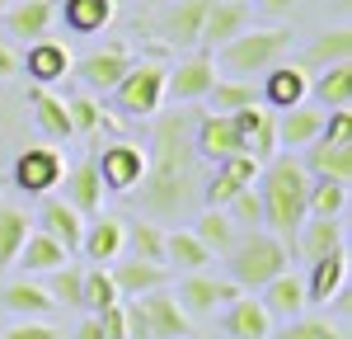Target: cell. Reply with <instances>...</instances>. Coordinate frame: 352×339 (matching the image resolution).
I'll use <instances>...</instances> for the list:
<instances>
[{
	"instance_id": "1",
	"label": "cell",
	"mask_w": 352,
	"mask_h": 339,
	"mask_svg": "<svg viewBox=\"0 0 352 339\" xmlns=\"http://www.w3.org/2000/svg\"><path fill=\"white\" fill-rule=\"evenodd\" d=\"M202 161L192 151V118L188 113H155L146 174L136 184V207L146 222H179L192 203H202Z\"/></svg>"
},
{
	"instance_id": "2",
	"label": "cell",
	"mask_w": 352,
	"mask_h": 339,
	"mask_svg": "<svg viewBox=\"0 0 352 339\" xmlns=\"http://www.w3.org/2000/svg\"><path fill=\"white\" fill-rule=\"evenodd\" d=\"M258 189V207H263V226H268V236H277L287 254L296 245V231L305 222V189H310V174L300 165L296 151H277L268 165L258 170V179H254Z\"/></svg>"
},
{
	"instance_id": "3",
	"label": "cell",
	"mask_w": 352,
	"mask_h": 339,
	"mask_svg": "<svg viewBox=\"0 0 352 339\" xmlns=\"http://www.w3.org/2000/svg\"><path fill=\"white\" fill-rule=\"evenodd\" d=\"M287 48H292V28L287 24L244 28V33H235L226 48L212 52V61H217V71L235 76V81H254V76H263L268 66H277V61L287 56Z\"/></svg>"
},
{
	"instance_id": "4",
	"label": "cell",
	"mask_w": 352,
	"mask_h": 339,
	"mask_svg": "<svg viewBox=\"0 0 352 339\" xmlns=\"http://www.w3.org/2000/svg\"><path fill=\"white\" fill-rule=\"evenodd\" d=\"M226 259V278L235 282L240 292H258L268 278H277L282 269H292V254L287 245L268 236V231H240L235 245L221 254Z\"/></svg>"
},
{
	"instance_id": "5",
	"label": "cell",
	"mask_w": 352,
	"mask_h": 339,
	"mask_svg": "<svg viewBox=\"0 0 352 339\" xmlns=\"http://www.w3.org/2000/svg\"><path fill=\"white\" fill-rule=\"evenodd\" d=\"M164 81H169V66H160V61H132V71L113 85L109 94L127 118H155L164 104Z\"/></svg>"
},
{
	"instance_id": "6",
	"label": "cell",
	"mask_w": 352,
	"mask_h": 339,
	"mask_svg": "<svg viewBox=\"0 0 352 339\" xmlns=\"http://www.w3.org/2000/svg\"><path fill=\"white\" fill-rule=\"evenodd\" d=\"M61 174H66V161L52 146H28L14 161V189H24L28 198H47L52 189H61Z\"/></svg>"
},
{
	"instance_id": "7",
	"label": "cell",
	"mask_w": 352,
	"mask_h": 339,
	"mask_svg": "<svg viewBox=\"0 0 352 339\" xmlns=\"http://www.w3.org/2000/svg\"><path fill=\"white\" fill-rule=\"evenodd\" d=\"M174 297H179V307L188 311V320H202V316H217L226 302H235L240 287L230 278H212V274H184L179 287H174Z\"/></svg>"
},
{
	"instance_id": "8",
	"label": "cell",
	"mask_w": 352,
	"mask_h": 339,
	"mask_svg": "<svg viewBox=\"0 0 352 339\" xmlns=\"http://www.w3.org/2000/svg\"><path fill=\"white\" fill-rule=\"evenodd\" d=\"M99 165V179H104V194H132L146 174V151L136 141H113L94 156Z\"/></svg>"
},
{
	"instance_id": "9",
	"label": "cell",
	"mask_w": 352,
	"mask_h": 339,
	"mask_svg": "<svg viewBox=\"0 0 352 339\" xmlns=\"http://www.w3.org/2000/svg\"><path fill=\"white\" fill-rule=\"evenodd\" d=\"M263 109L282 113V109H296L310 99V66H300V61H277L263 71Z\"/></svg>"
},
{
	"instance_id": "10",
	"label": "cell",
	"mask_w": 352,
	"mask_h": 339,
	"mask_svg": "<svg viewBox=\"0 0 352 339\" xmlns=\"http://www.w3.org/2000/svg\"><path fill=\"white\" fill-rule=\"evenodd\" d=\"M71 71L80 76V85L89 90V94H109L113 85L122 81L127 71H132V52L122 48V43H109V48H94L89 56H80V61H71Z\"/></svg>"
},
{
	"instance_id": "11",
	"label": "cell",
	"mask_w": 352,
	"mask_h": 339,
	"mask_svg": "<svg viewBox=\"0 0 352 339\" xmlns=\"http://www.w3.org/2000/svg\"><path fill=\"white\" fill-rule=\"evenodd\" d=\"M212 81H217V61H212V52L202 48V52L184 56V61L169 71V81H164V99H174V104H197V99H207Z\"/></svg>"
},
{
	"instance_id": "12",
	"label": "cell",
	"mask_w": 352,
	"mask_h": 339,
	"mask_svg": "<svg viewBox=\"0 0 352 339\" xmlns=\"http://www.w3.org/2000/svg\"><path fill=\"white\" fill-rule=\"evenodd\" d=\"M207 5H212V0H174V5H164L160 19H155V33H160L169 48H197Z\"/></svg>"
},
{
	"instance_id": "13",
	"label": "cell",
	"mask_w": 352,
	"mask_h": 339,
	"mask_svg": "<svg viewBox=\"0 0 352 339\" xmlns=\"http://www.w3.org/2000/svg\"><path fill=\"white\" fill-rule=\"evenodd\" d=\"M258 302H263V311H268V320L277 325H287V320H296V316H305V278L300 274H292V269H282L277 278H268L263 287H258Z\"/></svg>"
},
{
	"instance_id": "14",
	"label": "cell",
	"mask_w": 352,
	"mask_h": 339,
	"mask_svg": "<svg viewBox=\"0 0 352 339\" xmlns=\"http://www.w3.org/2000/svg\"><path fill=\"white\" fill-rule=\"evenodd\" d=\"M141 307H146V320H151V339H188L192 335V320H188V311L179 307L174 287L141 292Z\"/></svg>"
},
{
	"instance_id": "15",
	"label": "cell",
	"mask_w": 352,
	"mask_h": 339,
	"mask_svg": "<svg viewBox=\"0 0 352 339\" xmlns=\"http://www.w3.org/2000/svg\"><path fill=\"white\" fill-rule=\"evenodd\" d=\"M5 19V33L10 38H24V43H38L47 38V28L56 24V0H10L0 10Z\"/></svg>"
},
{
	"instance_id": "16",
	"label": "cell",
	"mask_w": 352,
	"mask_h": 339,
	"mask_svg": "<svg viewBox=\"0 0 352 339\" xmlns=\"http://www.w3.org/2000/svg\"><path fill=\"white\" fill-rule=\"evenodd\" d=\"M221 330L230 339H272V320L254 292H240L235 302L221 307Z\"/></svg>"
},
{
	"instance_id": "17",
	"label": "cell",
	"mask_w": 352,
	"mask_h": 339,
	"mask_svg": "<svg viewBox=\"0 0 352 339\" xmlns=\"http://www.w3.org/2000/svg\"><path fill=\"white\" fill-rule=\"evenodd\" d=\"M122 217H113V212H94V217H85V231H80V250L89 264H113V259H122Z\"/></svg>"
},
{
	"instance_id": "18",
	"label": "cell",
	"mask_w": 352,
	"mask_h": 339,
	"mask_svg": "<svg viewBox=\"0 0 352 339\" xmlns=\"http://www.w3.org/2000/svg\"><path fill=\"white\" fill-rule=\"evenodd\" d=\"M38 231H43V236H52L56 245H61V250L66 254H76L80 250V231H85V217L80 212H76V207H71V203H66V198H43V207H38Z\"/></svg>"
},
{
	"instance_id": "19",
	"label": "cell",
	"mask_w": 352,
	"mask_h": 339,
	"mask_svg": "<svg viewBox=\"0 0 352 339\" xmlns=\"http://www.w3.org/2000/svg\"><path fill=\"white\" fill-rule=\"evenodd\" d=\"M249 28V5L244 0H212L207 5V19H202V38H197V48H207V52H217L226 48L235 33Z\"/></svg>"
},
{
	"instance_id": "20",
	"label": "cell",
	"mask_w": 352,
	"mask_h": 339,
	"mask_svg": "<svg viewBox=\"0 0 352 339\" xmlns=\"http://www.w3.org/2000/svg\"><path fill=\"white\" fill-rule=\"evenodd\" d=\"M343 287H348V245L324 254V259H310V278H305V302L310 307H329Z\"/></svg>"
},
{
	"instance_id": "21",
	"label": "cell",
	"mask_w": 352,
	"mask_h": 339,
	"mask_svg": "<svg viewBox=\"0 0 352 339\" xmlns=\"http://www.w3.org/2000/svg\"><path fill=\"white\" fill-rule=\"evenodd\" d=\"M61 198L80 212V217H94V212H104V179H99V165H94V156H85L76 170H66L61 174Z\"/></svg>"
},
{
	"instance_id": "22",
	"label": "cell",
	"mask_w": 352,
	"mask_h": 339,
	"mask_svg": "<svg viewBox=\"0 0 352 339\" xmlns=\"http://www.w3.org/2000/svg\"><path fill=\"white\" fill-rule=\"evenodd\" d=\"M113 287H118V297L127 302V297H141V292H155V287H169V269L164 264H151V259H113Z\"/></svg>"
},
{
	"instance_id": "23",
	"label": "cell",
	"mask_w": 352,
	"mask_h": 339,
	"mask_svg": "<svg viewBox=\"0 0 352 339\" xmlns=\"http://www.w3.org/2000/svg\"><path fill=\"white\" fill-rule=\"evenodd\" d=\"M19 66L28 71L33 85L52 90L56 81L71 76V52H66V43H56V38H38V43H28V56L19 61Z\"/></svg>"
},
{
	"instance_id": "24",
	"label": "cell",
	"mask_w": 352,
	"mask_h": 339,
	"mask_svg": "<svg viewBox=\"0 0 352 339\" xmlns=\"http://www.w3.org/2000/svg\"><path fill=\"white\" fill-rule=\"evenodd\" d=\"M320 137H324V109L296 104V109L277 113V151H305Z\"/></svg>"
},
{
	"instance_id": "25",
	"label": "cell",
	"mask_w": 352,
	"mask_h": 339,
	"mask_svg": "<svg viewBox=\"0 0 352 339\" xmlns=\"http://www.w3.org/2000/svg\"><path fill=\"white\" fill-rule=\"evenodd\" d=\"M192 151H197V161L221 165L226 156H235L244 146H240V137H235V127H230L226 113H207L202 123H192Z\"/></svg>"
},
{
	"instance_id": "26",
	"label": "cell",
	"mask_w": 352,
	"mask_h": 339,
	"mask_svg": "<svg viewBox=\"0 0 352 339\" xmlns=\"http://www.w3.org/2000/svg\"><path fill=\"white\" fill-rule=\"evenodd\" d=\"M343 245H348V226H343V217H305L292 250L305 254V259H324V254L343 250Z\"/></svg>"
},
{
	"instance_id": "27",
	"label": "cell",
	"mask_w": 352,
	"mask_h": 339,
	"mask_svg": "<svg viewBox=\"0 0 352 339\" xmlns=\"http://www.w3.org/2000/svg\"><path fill=\"white\" fill-rule=\"evenodd\" d=\"M56 14L66 19L71 33L94 38V33H104V28L118 19V0H61V5H56Z\"/></svg>"
},
{
	"instance_id": "28",
	"label": "cell",
	"mask_w": 352,
	"mask_h": 339,
	"mask_svg": "<svg viewBox=\"0 0 352 339\" xmlns=\"http://www.w3.org/2000/svg\"><path fill=\"white\" fill-rule=\"evenodd\" d=\"M217 254L207 250L192 231H164V269H179V274H207Z\"/></svg>"
},
{
	"instance_id": "29",
	"label": "cell",
	"mask_w": 352,
	"mask_h": 339,
	"mask_svg": "<svg viewBox=\"0 0 352 339\" xmlns=\"http://www.w3.org/2000/svg\"><path fill=\"white\" fill-rule=\"evenodd\" d=\"M305 174H324V179H343V184H352V146H343V141H310L305 146Z\"/></svg>"
},
{
	"instance_id": "30",
	"label": "cell",
	"mask_w": 352,
	"mask_h": 339,
	"mask_svg": "<svg viewBox=\"0 0 352 339\" xmlns=\"http://www.w3.org/2000/svg\"><path fill=\"white\" fill-rule=\"evenodd\" d=\"M28 109H33L38 127H43V132H47L52 141H71V137H76V127H71V113H66V99H56L52 90L33 85V90H28Z\"/></svg>"
},
{
	"instance_id": "31",
	"label": "cell",
	"mask_w": 352,
	"mask_h": 339,
	"mask_svg": "<svg viewBox=\"0 0 352 339\" xmlns=\"http://www.w3.org/2000/svg\"><path fill=\"white\" fill-rule=\"evenodd\" d=\"M0 302H5V311H14L19 320H43V316L52 311V297H47V287H43V282H33L28 274L10 282V287L0 292Z\"/></svg>"
},
{
	"instance_id": "32",
	"label": "cell",
	"mask_w": 352,
	"mask_h": 339,
	"mask_svg": "<svg viewBox=\"0 0 352 339\" xmlns=\"http://www.w3.org/2000/svg\"><path fill=\"white\" fill-rule=\"evenodd\" d=\"M310 94L320 109H352V66L338 61V66H324L315 81H310Z\"/></svg>"
},
{
	"instance_id": "33",
	"label": "cell",
	"mask_w": 352,
	"mask_h": 339,
	"mask_svg": "<svg viewBox=\"0 0 352 339\" xmlns=\"http://www.w3.org/2000/svg\"><path fill=\"white\" fill-rule=\"evenodd\" d=\"M66 259H71V254L61 250L52 236H43V231H28V240L19 245V254H14V264H19L24 274H52Z\"/></svg>"
},
{
	"instance_id": "34",
	"label": "cell",
	"mask_w": 352,
	"mask_h": 339,
	"mask_svg": "<svg viewBox=\"0 0 352 339\" xmlns=\"http://www.w3.org/2000/svg\"><path fill=\"white\" fill-rule=\"evenodd\" d=\"M343 212H348V184L343 179H324V174H310L305 217H343Z\"/></svg>"
},
{
	"instance_id": "35",
	"label": "cell",
	"mask_w": 352,
	"mask_h": 339,
	"mask_svg": "<svg viewBox=\"0 0 352 339\" xmlns=\"http://www.w3.org/2000/svg\"><path fill=\"white\" fill-rule=\"evenodd\" d=\"M352 56V28L338 24V28H324L310 48H305V56H300V66H338V61H348Z\"/></svg>"
},
{
	"instance_id": "36",
	"label": "cell",
	"mask_w": 352,
	"mask_h": 339,
	"mask_svg": "<svg viewBox=\"0 0 352 339\" xmlns=\"http://www.w3.org/2000/svg\"><path fill=\"white\" fill-rule=\"evenodd\" d=\"M122 254H132V259H151V264H164V231L155 222H146V217L127 222V226H122Z\"/></svg>"
},
{
	"instance_id": "37",
	"label": "cell",
	"mask_w": 352,
	"mask_h": 339,
	"mask_svg": "<svg viewBox=\"0 0 352 339\" xmlns=\"http://www.w3.org/2000/svg\"><path fill=\"white\" fill-rule=\"evenodd\" d=\"M192 236H197L212 254H226L230 245H235V236H240V231H235V222L226 217V207H202V212H197V222H192Z\"/></svg>"
},
{
	"instance_id": "38",
	"label": "cell",
	"mask_w": 352,
	"mask_h": 339,
	"mask_svg": "<svg viewBox=\"0 0 352 339\" xmlns=\"http://www.w3.org/2000/svg\"><path fill=\"white\" fill-rule=\"evenodd\" d=\"M28 231H33V222H28L24 207L0 203V269H14V254L28 240Z\"/></svg>"
},
{
	"instance_id": "39",
	"label": "cell",
	"mask_w": 352,
	"mask_h": 339,
	"mask_svg": "<svg viewBox=\"0 0 352 339\" xmlns=\"http://www.w3.org/2000/svg\"><path fill=\"white\" fill-rule=\"evenodd\" d=\"M207 104L212 113H235V109H249V104H263L254 81H235V76H217L212 90H207Z\"/></svg>"
},
{
	"instance_id": "40",
	"label": "cell",
	"mask_w": 352,
	"mask_h": 339,
	"mask_svg": "<svg viewBox=\"0 0 352 339\" xmlns=\"http://www.w3.org/2000/svg\"><path fill=\"white\" fill-rule=\"evenodd\" d=\"M43 287H47V297H52V307H80V287H85V264L76 259H66L61 269L52 274H43Z\"/></svg>"
},
{
	"instance_id": "41",
	"label": "cell",
	"mask_w": 352,
	"mask_h": 339,
	"mask_svg": "<svg viewBox=\"0 0 352 339\" xmlns=\"http://www.w3.org/2000/svg\"><path fill=\"white\" fill-rule=\"evenodd\" d=\"M122 297H118V287H113V274L104 264H94V269H85V287H80V311L89 316H99V311L118 307Z\"/></svg>"
},
{
	"instance_id": "42",
	"label": "cell",
	"mask_w": 352,
	"mask_h": 339,
	"mask_svg": "<svg viewBox=\"0 0 352 339\" xmlns=\"http://www.w3.org/2000/svg\"><path fill=\"white\" fill-rule=\"evenodd\" d=\"M277 339H348V330L333 325L329 316H296V320L282 325V335H277Z\"/></svg>"
},
{
	"instance_id": "43",
	"label": "cell",
	"mask_w": 352,
	"mask_h": 339,
	"mask_svg": "<svg viewBox=\"0 0 352 339\" xmlns=\"http://www.w3.org/2000/svg\"><path fill=\"white\" fill-rule=\"evenodd\" d=\"M244 151L258 161V165H268L272 156H277V113L263 109V118H258V127L244 137Z\"/></svg>"
},
{
	"instance_id": "44",
	"label": "cell",
	"mask_w": 352,
	"mask_h": 339,
	"mask_svg": "<svg viewBox=\"0 0 352 339\" xmlns=\"http://www.w3.org/2000/svg\"><path fill=\"white\" fill-rule=\"evenodd\" d=\"M66 113H71V127H76V132H89V137H94V132L104 127V109H99V99H94L89 90L71 94V99H66Z\"/></svg>"
},
{
	"instance_id": "45",
	"label": "cell",
	"mask_w": 352,
	"mask_h": 339,
	"mask_svg": "<svg viewBox=\"0 0 352 339\" xmlns=\"http://www.w3.org/2000/svg\"><path fill=\"white\" fill-rule=\"evenodd\" d=\"M226 217L235 222V231H258V226H263V207H258V194H254V189H240V194L226 203Z\"/></svg>"
},
{
	"instance_id": "46",
	"label": "cell",
	"mask_w": 352,
	"mask_h": 339,
	"mask_svg": "<svg viewBox=\"0 0 352 339\" xmlns=\"http://www.w3.org/2000/svg\"><path fill=\"white\" fill-rule=\"evenodd\" d=\"M324 141L352 146V109H329L324 113Z\"/></svg>"
},
{
	"instance_id": "47",
	"label": "cell",
	"mask_w": 352,
	"mask_h": 339,
	"mask_svg": "<svg viewBox=\"0 0 352 339\" xmlns=\"http://www.w3.org/2000/svg\"><path fill=\"white\" fill-rule=\"evenodd\" d=\"M122 320H127V339H151V320H146L141 297H127L122 302Z\"/></svg>"
},
{
	"instance_id": "48",
	"label": "cell",
	"mask_w": 352,
	"mask_h": 339,
	"mask_svg": "<svg viewBox=\"0 0 352 339\" xmlns=\"http://www.w3.org/2000/svg\"><path fill=\"white\" fill-rule=\"evenodd\" d=\"M0 339H61V335H56L47 320H19V325H10Z\"/></svg>"
},
{
	"instance_id": "49",
	"label": "cell",
	"mask_w": 352,
	"mask_h": 339,
	"mask_svg": "<svg viewBox=\"0 0 352 339\" xmlns=\"http://www.w3.org/2000/svg\"><path fill=\"white\" fill-rule=\"evenodd\" d=\"M99 330H104V339H127V320H122V302L109 311H99Z\"/></svg>"
},
{
	"instance_id": "50",
	"label": "cell",
	"mask_w": 352,
	"mask_h": 339,
	"mask_svg": "<svg viewBox=\"0 0 352 339\" xmlns=\"http://www.w3.org/2000/svg\"><path fill=\"white\" fill-rule=\"evenodd\" d=\"M14 76H19V56L10 43H0V81H14Z\"/></svg>"
},
{
	"instance_id": "51",
	"label": "cell",
	"mask_w": 352,
	"mask_h": 339,
	"mask_svg": "<svg viewBox=\"0 0 352 339\" xmlns=\"http://www.w3.org/2000/svg\"><path fill=\"white\" fill-rule=\"evenodd\" d=\"M254 5H258L263 14H272V19H282V14H292V5H296V0H254Z\"/></svg>"
},
{
	"instance_id": "52",
	"label": "cell",
	"mask_w": 352,
	"mask_h": 339,
	"mask_svg": "<svg viewBox=\"0 0 352 339\" xmlns=\"http://www.w3.org/2000/svg\"><path fill=\"white\" fill-rule=\"evenodd\" d=\"M71 339H104V330H99V316H85L80 325H76V335Z\"/></svg>"
},
{
	"instance_id": "53",
	"label": "cell",
	"mask_w": 352,
	"mask_h": 339,
	"mask_svg": "<svg viewBox=\"0 0 352 339\" xmlns=\"http://www.w3.org/2000/svg\"><path fill=\"white\" fill-rule=\"evenodd\" d=\"M141 5H160V0H141Z\"/></svg>"
},
{
	"instance_id": "54",
	"label": "cell",
	"mask_w": 352,
	"mask_h": 339,
	"mask_svg": "<svg viewBox=\"0 0 352 339\" xmlns=\"http://www.w3.org/2000/svg\"><path fill=\"white\" fill-rule=\"evenodd\" d=\"M5 5H10V0H0V10H5Z\"/></svg>"
}]
</instances>
